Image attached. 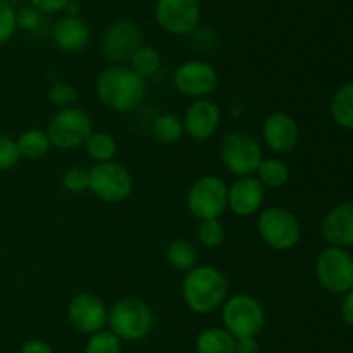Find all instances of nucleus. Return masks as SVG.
Returning <instances> with one entry per match:
<instances>
[{"label":"nucleus","mask_w":353,"mask_h":353,"mask_svg":"<svg viewBox=\"0 0 353 353\" xmlns=\"http://www.w3.org/2000/svg\"><path fill=\"white\" fill-rule=\"evenodd\" d=\"M255 178L261 181V185L265 190H278L290 181V168L286 165V162L283 159L264 157L261 165H259L257 172H255Z\"/></svg>","instance_id":"obj_22"},{"label":"nucleus","mask_w":353,"mask_h":353,"mask_svg":"<svg viewBox=\"0 0 353 353\" xmlns=\"http://www.w3.org/2000/svg\"><path fill=\"white\" fill-rule=\"evenodd\" d=\"M141 47V31L130 19H117L103 31L100 48L102 55L112 65H124L131 61L134 52Z\"/></svg>","instance_id":"obj_12"},{"label":"nucleus","mask_w":353,"mask_h":353,"mask_svg":"<svg viewBox=\"0 0 353 353\" xmlns=\"http://www.w3.org/2000/svg\"><path fill=\"white\" fill-rule=\"evenodd\" d=\"M183 302L199 316L216 312L228 299V279L214 265H196L185 274L181 285Z\"/></svg>","instance_id":"obj_2"},{"label":"nucleus","mask_w":353,"mask_h":353,"mask_svg":"<svg viewBox=\"0 0 353 353\" xmlns=\"http://www.w3.org/2000/svg\"><path fill=\"white\" fill-rule=\"evenodd\" d=\"M95 93L112 112L130 114L145 102L147 79L128 65H110L97 76Z\"/></svg>","instance_id":"obj_1"},{"label":"nucleus","mask_w":353,"mask_h":353,"mask_svg":"<svg viewBox=\"0 0 353 353\" xmlns=\"http://www.w3.org/2000/svg\"><path fill=\"white\" fill-rule=\"evenodd\" d=\"M19 353H55L48 343L43 340H30L21 347Z\"/></svg>","instance_id":"obj_38"},{"label":"nucleus","mask_w":353,"mask_h":353,"mask_svg":"<svg viewBox=\"0 0 353 353\" xmlns=\"http://www.w3.org/2000/svg\"><path fill=\"white\" fill-rule=\"evenodd\" d=\"M16 21L17 28H23V30L26 31H33L41 24V12H38V10L31 6L23 7V9L16 10Z\"/></svg>","instance_id":"obj_34"},{"label":"nucleus","mask_w":353,"mask_h":353,"mask_svg":"<svg viewBox=\"0 0 353 353\" xmlns=\"http://www.w3.org/2000/svg\"><path fill=\"white\" fill-rule=\"evenodd\" d=\"M65 316H68L69 324L78 333L90 336V334H95L99 331L105 330L109 309H107V305L100 296L83 292L69 300Z\"/></svg>","instance_id":"obj_13"},{"label":"nucleus","mask_w":353,"mask_h":353,"mask_svg":"<svg viewBox=\"0 0 353 353\" xmlns=\"http://www.w3.org/2000/svg\"><path fill=\"white\" fill-rule=\"evenodd\" d=\"M262 138H264L265 147L274 154H290L299 145V123L290 114L281 112V110L269 114L262 124Z\"/></svg>","instance_id":"obj_16"},{"label":"nucleus","mask_w":353,"mask_h":353,"mask_svg":"<svg viewBox=\"0 0 353 353\" xmlns=\"http://www.w3.org/2000/svg\"><path fill=\"white\" fill-rule=\"evenodd\" d=\"M257 231L261 240L274 252L293 250L302 240V226L292 210L272 205L259 212Z\"/></svg>","instance_id":"obj_6"},{"label":"nucleus","mask_w":353,"mask_h":353,"mask_svg":"<svg viewBox=\"0 0 353 353\" xmlns=\"http://www.w3.org/2000/svg\"><path fill=\"white\" fill-rule=\"evenodd\" d=\"M128 68L133 69L140 78L148 79L154 74H157L159 69L162 65V57L159 50L150 45H141L137 52L133 54L131 61L128 62Z\"/></svg>","instance_id":"obj_27"},{"label":"nucleus","mask_w":353,"mask_h":353,"mask_svg":"<svg viewBox=\"0 0 353 353\" xmlns=\"http://www.w3.org/2000/svg\"><path fill=\"white\" fill-rule=\"evenodd\" d=\"M62 186L65 192L78 195V193L88 192L90 188V174L88 169L83 168H71L62 174Z\"/></svg>","instance_id":"obj_31"},{"label":"nucleus","mask_w":353,"mask_h":353,"mask_svg":"<svg viewBox=\"0 0 353 353\" xmlns=\"http://www.w3.org/2000/svg\"><path fill=\"white\" fill-rule=\"evenodd\" d=\"M223 327L238 338H257L265 327V310L255 296L236 293L228 296L221 307Z\"/></svg>","instance_id":"obj_4"},{"label":"nucleus","mask_w":353,"mask_h":353,"mask_svg":"<svg viewBox=\"0 0 353 353\" xmlns=\"http://www.w3.org/2000/svg\"><path fill=\"white\" fill-rule=\"evenodd\" d=\"M340 314L343 323L347 324V326L353 327V290H350L348 293H345L340 305Z\"/></svg>","instance_id":"obj_36"},{"label":"nucleus","mask_w":353,"mask_h":353,"mask_svg":"<svg viewBox=\"0 0 353 353\" xmlns=\"http://www.w3.org/2000/svg\"><path fill=\"white\" fill-rule=\"evenodd\" d=\"M331 117L338 126L353 130V81L345 83L331 99Z\"/></svg>","instance_id":"obj_21"},{"label":"nucleus","mask_w":353,"mask_h":353,"mask_svg":"<svg viewBox=\"0 0 353 353\" xmlns=\"http://www.w3.org/2000/svg\"><path fill=\"white\" fill-rule=\"evenodd\" d=\"M155 324V316L152 307L145 300L137 296H126L114 303L109 309L107 327L112 331L121 341L145 340L152 333Z\"/></svg>","instance_id":"obj_3"},{"label":"nucleus","mask_w":353,"mask_h":353,"mask_svg":"<svg viewBox=\"0 0 353 353\" xmlns=\"http://www.w3.org/2000/svg\"><path fill=\"white\" fill-rule=\"evenodd\" d=\"M219 155L224 168L238 178L255 176L264 159L259 140L247 131H231L224 134L219 145Z\"/></svg>","instance_id":"obj_7"},{"label":"nucleus","mask_w":353,"mask_h":353,"mask_svg":"<svg viewBox=\"0 0 353 353\" xmlns=\"http://www.w3.org/2000/svg\"><path fill=\"white\" fill-rule=\"evenodd\" d=\"M123 341L109 330H102L95 334H90L85 345V353H121Z\"/></svg>","instance_id":"obj_29"},{"label":"nucleus","mask_w":353,"mask_h":353,"mask_svg":"<svg viewBox=\"0 0 353 353\" xmlns=\"http://www.w3.org/2000/svg\"><path fill=\"white\" fill-rule=\"evenodd\" d=\"M52 40L59 50L68 54L79 52L90 41V26L79 16H65L55 23L52 30Z\"/></svg>","instance_id":"obj_19"},{"label":"nucleus","mask_w":353,"mask_h":353,"mask_svg":"<svg viewBox=\"0 0 353 353\" xmlns=\"http://www.w3.org/2000/svg\"><path fill=\"white\" fill-rule=\"evenodd\" d=\"M183 130L192 140L207 141L221 126V109L214 100H193L183 116Z\"/></svg>","instance_id":"obj_15"},{"label":"nucleus","mask_w":353,"mask_h":353,"mask_svg":"<svg viewBox=\"0 0 353 353\" xmlns=\"http://www.w3.org/2000/svg\"><path fill=\"white\" fill-rule=\"evenodd\" d=\"M88 192L105 203L126 202L134 190V179L131 172L116 161L93 164L88 169Z\"/></svg>","instance_id":"obj_8"},{"label":"nucleus","mask_w":353,"mask_h":353,"mask_svg":"<svg viewBox=\"0 0 353 353\" xmlns=\"http://www.w3.org/2000/svg\"><path fill=\"white\" fill-rule=\"evenodd\" d=\"M85 152L95 164L110 162L117 154V141L107 131H93L92 137L86 140Z\"/></svg>","instance_id":"obj_25"},{"label":"nucleus","mask_w":353,"mask_h":353,"mask_svg":"<svg viewBox=\"0 0 353 353\" xmlns=\"http://www.w3.org/2000/svg\"><path fill=\"white\" fill-rule=\"evenodd\" d=\"M196 238L205 248H219L226 240V228L219 219L200 221L196 228Z\"/></svg>","instance_id":"obj_28"},{"label":"nucleus","mask_w":353,"mask_h":353,"mask_svg":"<svg viewBox=\"0 0 353 353\" xmlns=\"http://www.w3.org/2000/svg\"><path fill=\"white\" fill-rule=\"evenodd\" d=\"M95 131L93 119L81 107H68L59 109L48 119L45 133L50 140L52 147L59 150H76L85 147L86 140Z\"/></svg>","instance_id":"obj_5"},{"label":"nucleus","mask_w":353,"mask_h":353,"mask_svg":"<svg viewBox=\"0 0 353 353\" xmlns=\"http://www.w3.org/2000/svg\"><path fill=\"white\" fill-rule=\"evenodd\" d=\"M16 143L21 157L30 159V161H38V159L45 157L52 148V143L45 130H37V128L23 131L16 140Z\"/></svg>","instance_id":"obj_23"},{"label":"nucleus","mask_w":353,"mask_h":353,"mask_svg":"<svg viewBox=\"0 0 353 353\" xmlns=\"http://www.w3.org/2000/svg\"><path fill=\"white\" fill-rule=\"evenodd\" d=\"M165 259H168L169 265L172 269L179 272H188L193 268H196V261H199V254H196V248L192 241L183 240H172L168 245V250H165Z\"/></svg>","instance_id":"obj_24"},{"label":"nucleus","mask_w":353,"mask_h":353,"mask_svg":"<svg viewBox=\"0 0 353 353\" xmlns=\"http://www.w3.org/2000/svg\"><path fill=\"white\" fill-rule=\"evenodd\" d=\"M186 207L199 221L219 219L228 210V185L214 174L195 179L186 193Z\"/></svg>","instance_id":"obj_9"},{"label":"nucleus","mask_w":353,"mask_h":353,"mask_svg":"<svg viewBox=\"0 0 353 353\" xmlns=\"http://www.w3.org/2000/svg\"><path fill=\"white\" fill-rule=\"evenodd\" d=\"M234 336L224 327H207L196 336V353H233Z\"/></svg>","instance_id":"obj_20"},{"label":"nucleus","mask_w":353,"mask_h":353,"mask_svg":"<svg viewBox=\"0 0 353 353\" xmlns=\"http://www.w3.org/2000/svg\"><path fill=\"white\" fill-rule=\"evenodd\" d=\"M78 90L69 83H54L47 92L48 103L59 109H68V107H74L78 102Z\"/></svg>","instance_id":"obj_30"},{"label":"nucleus","mask_w":353,"mask_h":353,"mask_svg":"<svg viewBox=\"0 0 353 353\" xmlns=\"http://www.w3.org/2000/svg\"><path fill=\"white\" fill-rule=\"evenodd\" d=\"M172 85L188 99H209L219 85V74L210 62L190 59L181 62L172 74Z\"/></svg>","instance_id":"obj_11"},{"label":"nucleus","mask_w":353,"mask_h":353,"mask_svg":"<svg viewBox=\"0 0 353 353\" xmlns=\"http://www.w3.org/2000/svg\"><path fill=\"white\" fill-rule=\"evenodd\" d=\"M17 30L16 9L7 0H0V45L7 43Z\"/></svg>","instance_id":"obj_32"},{"label":"nucleus","mask_w":353,"mask_h":353,"mask_svg":"<svg viewBox=\"0 0 353 353\" xmlns=\"http://www.w3.org/2000/svg\"><path fill=\"white\" fill-rule=\"evenodd\" d=\"M321 233L330 247H353V202H343L331 209L323 219Z\"/></svg>","instance_id":"obj_18"},{"label":"nucleus","mask_w":353,"mask_h":353,"mask_svg":"<svg viewBox=\"0 0 353 353\" xmlns=\"http://www.w3.org/2000/svg\"><path fill=\"white\" fill-rule=\"evenodd\" d=\"M202 6L200 0H157L155 21L171 34H188L199 26Z\"/></svg>","instance_id":"obj_14"},{"label":"nucleus","mask_w":353,"mask_h":353,"mask_svg":"<svg viewBox=\"0 0 353 353\" xmlns=\"http://www.w3.org/2000/svg\"><path fill=\"white\" fill-rule=\"evenodd\" d=\"M233 353H261V345L257 338H238Z\"/></svg>","instance_id":"obj_37"},{"label":"nucleus","mask_w":353,"mask_h":353,"mask_svg":"<svg viewBox=\"0 0 353 353\" xmlns=\"http://www.w3.org/2000/svg\"><path fill=\"white\" fill-rule=\"evenodd\" d=\"M265 202V188L255 176L238 178L228 186V209L238 217H252L259 214Z\"/></svg>","instance_id":"obj_17"},{"label":"nucleus","mask_w":353,"mask_h":353,"mask_svg":"<svg viewBox=\"0 0 353 353\" xmlns=\"http://www.w3.org/2000/svg\"><path fill=\"white\" fill-rule=\"evenodd\" d=\"M21 154L17 150L16 140L6 133H0V171L14 169L19 162Z\"/></svg>","instance_id":"obj_33"},{"label":"nucleus","mask_w":353,"mask_h":353,"mask_svg":"<svg viewBox=\"0 0 353 353\" xmlns=\"http://www.w3.org/2000/svg\"><path fill=\"white\" fill-rule=\"evenodd\" d=\"M185 134L183 121L174 114H161L152 123V137L162 145H172Z\"/></svg>","instance_id":"obj_26"},{"label":"nucleus","mask_w":353,"mask_h":353,"mask_svg":"<svg viewBox=\"0 0 353 353\" xmlns=\"http://www.w3.org/2000/svg\"><path fill=\"white\" fill-rule=\"evenodd\" d=\"M71 0H30L31 7L41 14H57L68 7Z\"/></svg>","instance_id":"obj_35"},{"label":"nucleus","mask_w":353,"mask_h":353,"mask_svg":"<svg viewBox=\"0 0 353 353\" xmlns=\"http://www.w3.org/2000/svg\"><path fill=\"white\" fill-rule=\"evenodd\" d=\"M316 276L326 292L345 295L353 290V255L347 248H324L316 259Z\"/></svg>","instance_id":"obj_10"}]
</instances>
